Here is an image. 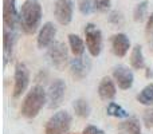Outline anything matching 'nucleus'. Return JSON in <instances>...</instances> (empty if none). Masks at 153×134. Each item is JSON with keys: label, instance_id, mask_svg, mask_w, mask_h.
<instances>
[{"label": "nucleus", "instance_id": "6", "mask_svg": "<svg viewBox=\"0 0 153 134\" xmlns=\"http://www.w3.org/2000/svg\"><path fill=\"white\" fill-rule=\"evenodd\" d=\"M48 58H50L51 63L54 67L58 70H63L65 66L67 64V59H69V54H67V47L65 43L62 42H54L50 46L47 53Z\"/></svg>", "mask_w": 153, "mask_h": 134}, {"label": "nucleus", "instance_id": "20", "mask_svg": "<svg viewBox=\"0 0 153 134\" xmlns=\"http://www.w3.org/2000/svg\"><path fill=\"white\" fill-rule=\"evenodd\" d=\"M137 101L141 105L145 106H153V83L145 86L137 95Z\"/></svg>", "mask_w": 153, "mask_h": 134}, {"label": "nucleus", "instance_id": "9", "mask_svg": "<svg viewBox=\"0 0 153 134\" xmlns=\"http://www.w3.org/2000/svg\"><path fill=\"white\" fill-rule=\"evenodd\" d=\"M73 11L74 4L71 0H56L54 5V15L59 24L67 26L73 20Z\"/></svg>", "mask_w": 153, "mask_h": 134}, {"label": "nucleus", "instance_id": "29", "mask_svg": "<svg viewBox=\"0 0 153 134\" xmlns=\"http://www.w3.org/2000/svg\"><path fill=\"white\" fill-rule=\"evenodd\" d=\"M149 34H152V39H151V42H152V44H153V31H152V32H149Z\"/></svg>", "mask_w": 153, "mask_h": 134}, {"label": "nucleus", "instance_id": "4", "mask_svg": "<svg viewBox=\"0 0 153 134\" xmlns=\"http://www.w3.org/2000/svg\"><path fill=\"white\" fill-rule=\"evenodd\" d=\"M85 38H86V47L90 55L97 58L102 51V32L93 23H87L85 27Z\"/></svg>", "mask_w": 153, "mask_h": 134}, {"label": "nucleus", "instance_id": "24", "mask_svg": "<svg viewBox=\"0 0 153 134\" xmlns=\"http://www.w3.org/2000/svg\"><path fill=\"white\" fill-rule=\"evenodd\" d=\"M143 122L145 125L146 129H151L153 127V107L149 106L148 109L144 110V114H143Z\"/></svg>", "mask_w": 153, "mask_h": 134}, {"label": "nucleus", "instance_id": "17", "mask_svg": "<svg viewBox=\"0 0 153 134\" xmlns=\"http://www.w3.org/2000/svg\"><path fill=\"white\" fill-rule=\"evenodd\" d=\"M73 107H74V113L75 115H78L79 118H89L90 113H91V107H90V103L87 102L83 98H78L74 101L73 103Z\"/></svg>", "mask_w": 153, "mask_h": 134}, {"label": "nucleus", "instance_id": "27", "mask_svg": "<svg viewBox=\"0 0 153 134\" xmlns=\"http://www.w3.org/2000/svg\"><path fill=\"white\" fill-rule=\"evenodd\" d=\"M82 134H105V132L102 129H100V127L94 126V125H89V126H86L83 129Z\"/></svg>", "mask_w": 153, "mask_h": 134}, {"label": "nucleus", "instance_id": "3", "mask_svg": "<svg viewBox=\"0 0 153 134\" xmlns=\"http://www.w3.org/2000/svg\"><path fill=\"white\" fill-rule=\"evenodd\" d=\"M73 118L69 111L59 110L51 115L45 126V134H67L71 127Z\"/></svg>", "mask_w": 153, "mask_h": 134}, {"label": "nucleus", "instance_id": "23", "mask_svg": "<svg viewBox=\"0 0 153 134\" xmlns=\"http://www.w3.org/2000/svg\"><path fill=\"white\" fill-rule=\"evenodd\" d=\"M78 7H79L81 13L89 15L91 11H94V1H93V0H79Z\"/></svg>", "mask_w": 153, "mask_h": 134}, {"label": "nucleus", "instance_id": "11", "mask_svg": "<svg viewBox=\"0 0 153 134\" xmlns=\"http://www.w3.org/2000/svg\"><path fill=\"white\" fill-rule=\"evenodd\" d=\"M113 78L121 90H129L134 82V75H133L132 70L126 66H122V64L114 67Z\"/></svg>", "mask_w": 153, "mask_h": 134}, {"label": "nucleus", "instance_id": "15", "mask_svg": "<svg viewBox=\"0 0 153 134\" xmlns=\"http://www.w3.org/2000/svg\"><path fill=\"white\" fill-rule=\"evenodd\" d=\"M117 94L116 84L109 76L102 78V81L98 84V95L102 101H111Z\"/></svg>", "mask_w": 153, "mask_h": 134}, {"label": "nucleus", "instance_id": "21", "mask_svg": "<svg viewBox=\"0 0 153 134\" xmlns=\"http://www.w3.org/2000/svg\"><path fill=\"white\" fill-rule=\"evenodd\" d=\"M106 113H108V115L114 117V118H128L129 117V113L116 102L109 103L108 107H106Z\"/></svg>", "mask_w": 153, "mask_h": 134}, {"label": "nucleus", "instance_id": "8", "mask_svg": "<svg viewBox=\"0 0 153 134\" xmlns=\"http://www.w3.org/2000/svg\"><path fill=\"white\" fill-rule=\"evenodd\" d=\"M30 83V70L24 63H18L15 67V83H13V97L19 98L27 90Z\"/></svg>", "mask_w": 153, "mask_h": 134}, {"label": "nucleus", "instance_id": "14", "mask_svg": "<svg viewBox=\"0 0 153 134\" xmlns=\"http://www.w3.org/2000/svg\"><path fill=\"white\" fill-rule=\"evenodd\" d=\"M130 48V40L125 34H116L111 38V50L114 55L124 58Z\"/></svg>", "mask_w": 153, "mask_h": 134}, {"label": "nucleus", "instance_id": "19", "mask_svg": "<svg viewBox=\"0 0 153 134\" xmlns=\"http://www.w3.org/2000/svg\"><path fill=\"white\" fill-rule=\"evenodd\" d=\"M121 127L128 134H141V124L137 118H128L121 124Z\"/></svg>", "mask_w": 153, "mask_h": 134}, {"label": "nucleus", "instance_id": "18", "mask_svg": "<svg viewBox=\"0 0 153 134\" xmlns=\"http://www.w3.org/2000/svg\"><path fill=\"white\" fill-rule=\"evenodd\" d=\"M69 43H70V48H71V53L75 56H81L85 53V43L82 40L81 36L75 34H70L69 35Z\"/></svg>", "mask_w": 153, "mask_h": 134}, {"label": "nucleus", "instance_id": "13", "mask_svg": "<svg viewBox=\"0 0 153 134\" xmlns=\"http://www.w3.org/2000/svg\"><path fill=\"white\" fill-rule=\"evenodd\" d=\"M18 42V34L15 30H10L7 27H4L3 30V53H4V66L7 64V62L12 58V53L15 44Z\"/></svg>", "mask_w": 153, "mask_h": 134}, {"label": "nucleus", "instance_id": "26", "mask_svg": "<svg viewBox=\"0 0 153 134\" xmlns=\"http://www.w3.org/2000/svg\"><path fill=\"white\" fill-rule=\"evenodd\" d=\"M109 21L111 24H116V26H120L124 21V18H122V13L118 12V11H111L110 15H109Z\"/></svg>", "mask_w": 153, "mask_h": 134}, {"label": "nucleus", "instance_id": "1", "mask_svg": "<svg viewBox=\"0 0 153 134\" xmlns=\"http://www.w3.org/2000/svg\"><path fill=\"white\" fill-rule=\"evenodd\" d=\"M19 13L22 31L27 35H34L42 21V5L36 0H26L22 4Z\"/></svg>", "mask_w": 153, "mask_h": 134}, {"label": "nucleus", "instance_id": "7", "mask_svg": "<svg viewBox=\"0 0 153 134\" xmlns=\"http://www.w3.org/2000/svg\"><path fill=\"white\" fill-rule=\"evenodd\" d=\"M3 21L4 27L10 30H18L20 27V13L16 10L15 0H4L3 3Z\"/></svg>", "mask_w": 153, "mask_h": 134}, {"label": "nucleus", "instance_id": "12", "mask_svg": "<svg viewBox=\"0 0 153 134\" xmlns=\"http://www.w3.org/2000/svg\"><path fill=\"white\" fill-rule=\"evenodd\" d=\"M55 35H56V28L51 21H47L42 26L39 34H38L36 38V43L39 48H47L50 47L51 44L55 40Z\"/></svg>", "mask_w": 153, "mask_h": 134}, {"label": "nucleus", "instance_id": "2", "mask_svg": "<svg viewBox=\"0 0 153 134\" xmlns=\"http://www.w3.org/2000/svg\"><path fill=\"white\" fill-rule=\"evenodd\" d=\"M46 102H47V93L42 86L36 84L24 97L20 109L22 115L26 118H35L40 113Z\"/></svg>", "mask_w": 153, "mask_h": 134}, {"label": "nucleus", "instance_id": "16", "mask_svg": "<svg viewBox=\"0 0 153 134\" xmlns=\"http://www.w3.org/2000/svg\"><path fill=\"white\" fill-rule=\"evenodd\" d=\"M130 64L134 70H141L145 67V59H144L143 47L140 44H136L130 54Z\"/></svg>", "mask_w": 153, "mask_h": 134}, {"label": "nucleus", "instance_id": "10", "mask_svg": "<svg viewBox=\"0 0 153 134\" xmlns=\"http://www.w3.org/2000/svg\"><path fill=\"white\" fill-rule=\"evenodd\" d=\"M90 68H91V62L90 59L85 58L83 55L81 56H75L74 59L70 61V70H71V75L74 76L76 81H82L85 79L90 73Z\"/></svg>", "mask_w": 153, "mask_h": 134}, {"label": "nucleus", "instance_id": "22", "mask_svg": "<svg viewBox=\"0 0 153 134\" xmlns=\"http://www.w3.org/2000/svg\"><path fill=\"white\" fill-rule=\"evenodd\" d=\"M148 4H149V3L146 1V0H144V1L138 3V4L136 5L134 11H133V19H134V21L141 23V21L145 19L146 11H148Z\"/></svg>", "mask_w": 153, "mask_h": 134}, {"label": "nucleus", "instance_id": "5", "mask_svg": "<svg viewBox=\"0 0 153 134\" xmlns=\"http://www.w3.org/2000/svg\"><path fill=\"white\" fill-rule=\"evenodd\" d=\"M66 91V83L63 79H55L50 84L47 91V106L48 109H58L62 105Z\"/></svg>", "mask_w": 153, "mask_h": 134}, {"label": "nucleus", "instance_id": "25", "mask_svg": "<svg viewBox=\"0 0 153 134\" xmlns=\"http://www.w3.org/2000/svg\"><path fill=\"white\" fill-rule=\"evenodd\" d=\"M110 0H94V11L98 12H106L108 10H110Z\"/></svg>", "mask_w": 153, "mask_h": 134}, {"label": "nucleus", "instance_id": "28", "mask_svg": "<svg viewBox=\"0 0 153 134\" xmlns=\"http://www.w3.org/2000/svg\"><path fill=\"white\" fill-rule=\"evenodd\" d=\"M152 31H153V12L151 13L148 21H146V34H149V32H152Z\"/></svg>", "mask_w": 153, "mask_h": 134}]
</instances>
